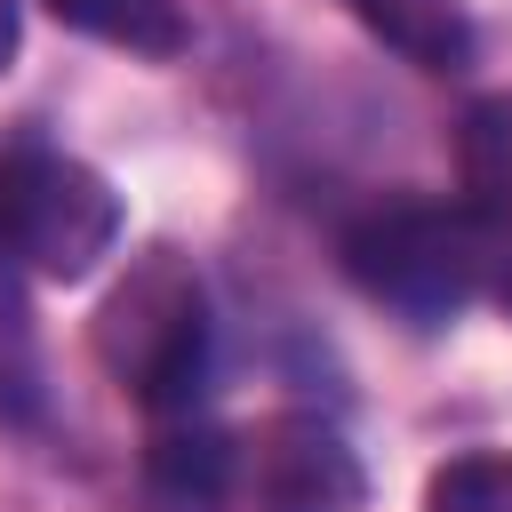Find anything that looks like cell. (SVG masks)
Wrapping results in <instances>:
<instances>
[{
    "mask_svg": "<svg viewBox=\"0 0 512 512\" xmlns=\"http://www.w3.org/2000/svg\"><path fill=\"white\" fill-rule=\"evenodd\" d=\"M496 224L448 200H384L344 232V272L416 328L456 320L488 288Z\"/></svg>",
    "mask_w": 512,
    "mask_h": 512,
    "instance_id": "6da1fadb",
    "label": "cell"
},
{
    "mask_svg": "<svg viewBox=\"0 0 512 512\" xmlns=\"http://www.w3.org/2000/svg\"><path fill=\"white\" fill-rule=\"evenodd\" d=\"M96 360L152 416H192V400L208 392V360H216V328H208V296L192 264L144 256L96 312Z\"/></svg>",
    "mask_w": 512,
    "mask_h": 512,
    "instance_id": "7a4b0ae2",
    "label": "cell"
},
{
    "mask_svg": "<svg viewBox=\"0 0 512 512\" xmlns=\"http://www.w3.org/2000/svg\"><path fill=\"white\" fill-rule=\"evenodd\" d=\"M120 240V192L64 152L0 160V248L48 280H88Z\"/></svg>",
    "mask_w": 512,
    "mask_h": 512,
    "instance_id": "3957f363",
    "label": "cell"
},
{
    "mask_svg": "<svg viewBox=\"0 0 512 512\" xmlns=\"http://www.w3.org/2000/svg\"><path fill=\"white\" fill-rule=\"evenodd\" d=\"M232 504L240 512H360L368 504V472L352 456V440L328 416H264L240 440L232 464Z\"/></svg>",
    "mask_w": 512,
    "mask_h": 512,
    "instance_id": "277c9868",
    "label": "cell"
},
{
    "mask_svg": "<svg viewBox=\"0 0 512 512\" xmlns=\"http://www.w3.org/2000/svg\"><path fill=\"white\" fill-rule=\"evenodd\" d=\"M232 464H240V440H224L216 424L168 416V424L152 432L144 480H152L160 504H176V512H216V504H232Z\"/></svg>",
    "mask_w": 512,
    "mask_h": 512,
    "instance_id": "5b68a950",
    "label": "cell"
},
{
    "mask_svg": "<svg viewBox=\"0 0 512 512\" xmlns=\"http://www.w3.org/2000/svg\"><path fill=\"white\" fill-rule=\"evenodd\" d=\"M384 48H400L424 72H464L472 64V16L456 0H344Z\"/></svg>",
    "mask_w": 512,
    "mask_h": 512,
    "instance_id": "8992f818",
    "label": "cell"
},
{
    "mask_svg": "<svg viewBox=\"0 0 512 512\" xmlns=\"http://www.w3.org/2000/svg\"><path fill=\"white\" fill-rule=\"evenodd\" d=\"M456 176H464L472 216H488L496 232H512V88L480 96L456 120Z\"/></svg>",
    "mask_w": 512,
    "mask_h": 512,
    "instance_id": "52a82bcc",
    "label": "cell"
},
{
    "mask_svg": "<svg viewBox=\"0 0 512 512\" xmlns=\"http://www.w3.org/2000/svg\"><path fill=\"white\" fill-rule=\"evenodd\" d=\"M48 16L104 48H128V56H184V40H192L176 0H48Z\"/></svg>",
    "mask_w": 512,
    "mask_h": 512,
    "instance_id": "ba28073f",
    "label": "cell"
},
{
    "mask_svg": "<svg viewBox=\"0 0 512 512\" xmlns=\"http://www.w3.org/2000/svg\"><path fill=\"white\" fill-rule=\"evenodd\" d=\"M424 512H512V456H456L432 472Z\"/></svg>",
    "mask_w": 512,
    "mask_h": 512,
    "instance_id": "9c48e42d",
    "label": "cell"
},
{
    "mask_svg": "<svg viewBox=\"0 0 512 512\" xmlns=\"http://www.w3.org/2000/svg\"><path fill=\"white\" fill-rule=\"evenodd\" d=\"M8 328H24V264L0 248V336Z\"/></svg>",
    "mask_w": 512,
    "mask_h": 512,
    "instance_id": "30bf717a",
    "label": "cell"
},
{
    "mask_svg": "<svg viewBox=\"0 0 512 512\" xmlns=\"http://www.w3.org/2000/svg\"><path fill=\"white\" fill-rule=\"evenodd\" d=\"M480 296H496L504 312H512V232H496V256H488V288Z\"/></svg>",
    "mask_w": 512,
    "mask_h": 512,
    "instance_id": "8fae6325",
    "label": "cell"
},
{
    "mask_svg": "<svg viewBox=\"0 0 512 512\" xmlns=\"http://www.w3.org/2000/svg\"><path fill=\"white\" fill-rule=\"evenodd\" d=\"M16 40H24V16H16V0H0V72L16 64Z\"/></svg>",
    "mask_w": 512,
    "mask_h": 512,
    "instance_id": "7c38bea8",
    "label": "cell"
}]
</instances>
